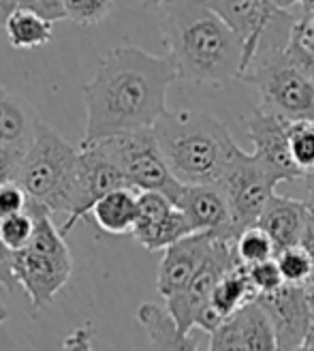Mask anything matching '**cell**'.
Wrapping results in <instances>:
<instances>
[{
	"label": "cell",
	"instance_id": "obj_1",
	"mask_svg": "<svg viewBox=\"0 0 314 351\" xmlns=\"http://www.w3.org/2000/svg\"><path fill=\"white\" fill-rule=\"evenodd\" d=\"M178 80L169 56L120 45L103 56L94 77L83 84L86 131L81 144L150 129L167 112V93Z\"/></svg>",
	"mask_w": 314,
	"mask_h": 351
},
{
	"label": "cell",
	"instance_id": "obj_2",
	"mask_svg": "<svg viewBox=\"0 0 314 351\" xmlns=\"http://www.w3.org/2000/svg\"><path fill=\"white\" fill-rule=\"evenodd\" d=\"M161 30L178 80L222 88L239 80L244 45L203 0H167Z\"/></svg>",
	"mask_w": 314,
	"mask_h": 351
},
{
	"label": "cell",
	"instance_id": "obj_3",
	"mask_svg": "<svg viewBox=\"0 0 314 351\" xmlns=\"http://www.w3.org/2000/svg\"><path fill=\"white\" fill-rule=\"evenodd\" d=\"M152 129L167 165L182 184H218L237 150L229 129L199 110H167Z\"/></svg>",
	"mask_w": 314,
	"mask_h": 351
},
{
	"label": "cell",
	"instance_id": "obj_4",
	"mask_svg": "<svg viewBox=\"0 0 314 351\" xmlns=\"http://www.w3.org/2000/svg\"><path fill=\"white\" fill-rule=\"evenodd\" d=\"M298 13L278 20L261 41L254 58L239 80L254 84L261 105L287 120H314V80L295 64L287 51Z\"/></svg>",
	"mask_w": 314,
	"mask_h": 351
},
{
	"label": "cell",
	"instance_id": "obj_5",
	"mask_svg": "<svg viewBox=\"0 0 314 351\" xmlns=\"http://www.w3.org/2000/svg\"><path fill=\"white\" fill-rule=\"evenodd\" d=\"M77 176L79 148L41 122L17 173V182L26 189L30 202L43 206L54 219L68 221L77 206Z\"/></svg>",
	"mask_w": 314,
	"mask_h": 351
},
{
	"label": "cell",
	"instance_id": "obj_6",
	"mask_svg": "<svg viewBox=\"0 0 314 351\" xmlns=\"http://www.w3.org/2000/svg\"><path fill=\"white\" fill-rule=\"evenodd\" d=\"M28 210L34 215V234L28 247L13 251L11 270L15 283L30 298L32 313H39L66 287L73 272V257L56 219L34 202L28 204Z\"/></svg>",
	"mask_w": 314,
	"mask_h": 351
},
{
	"label": "cell",
	"instance_id": "obj_7",
	"mask_svg": "<svg viewBox=\"0 0 314 351\" xmlns=\"http://www.w3.org/2000/svg\"><path fill=\"white\" fill-rule=\"evenodd\" d=\"M125 171L127 182L137 191H161L173 202L178 199L182 182L173 176L159 146L154 129H139L99 139Z\"/></svg>",
	"mask_w": 314,
	"mask_h": 351
},
{
	"label": "cell",
	"instance_id": "obj_8",
	"mask_svg": "<svg viewBox=\"0 0 314 351\" xmlns=\"http://www.w3.org/2000/svg\"><path fill=\"white\" fill-rule=\"evenodd\" d=\"M218 186L229 199L233 230L235 234L244 227L254 225L267 206L270 197L276 193V178L261 163L254 152H246L237 146L229 165H226Z\"/></svg>",
	"mask_w": 314,
	"mask_h": 351
},
{
	"label": "cell",
	"instance_id": "obj_9",
	"mask_svg": "<svg viewBox=\"0 0 314 351\" xmlns=\"http://www.w3.org/2000/svg\"><path fill=\"white\" fill-rule=\"evenodd\" d=\"M118 186H131L125 171L120 169L114 156L103 146V142L79 146V176H77V206L71 219L60 225L64 236L71 234L79 221H88L90 208L99 197Z\"/></svg>",
	"mask_w": 314,
	"mask_h": 351
},
{
	"label": "cell",
	"instance_id": "obj_10",
	"mask_svg": "<svg viewBox=\"0 0 314 351\" xmlns=\"http://www.w3.org/2000/svg\"><path fill=\"white\" fill-rule=\"evenodd\" d=\"M246 133L254 146V156L267 167L278 184L293 182L300 178L302 169L293 161L289 146V125L291 120L259 103V108L246 116Z\"/></svg>",
	"mask_w": 314,
	"mask_h": 351
},
{
	"label": "cell",
	"instance_id": "obj_11",
	"mask_svg": "<svg viewBox=\"0 0 314 351\" xmlns=\"http://www.w3.org/2000/svg\"><path fill=\"white\" fill-rule=\"evenodd\" d=\"M203 3L229 24L244 45L239 77L248 69L270 28L291 11L276 7L272 0H203Z\"/></svg>",
	"mask_w": 314,
	"mask_h": 351
},
{
	"label": "cell",
	"instance_id": "obj_12",
	"mask_svg": "<svg viewBox=\"0 0 314 351\" xmlns=\"http://www.w3.org/2000/svg\"><path fill=\"white\" fill-rule=\"evenodd\" d=\"M193 234L188 219L161 191H139V219L133 238L148 251H165Z\"/></svg>",
	"mask_w": 314,
	"mask_h": 351
},
{
	"label": "cell",
	"instance_id": "obj_13",
	"mask_svg": "<svg viewBox=\"0 0 314 351\" xmlns=\"http://www.w3.org/2000/svg\"><path fill=\"white\" fill-rule=\"evenodd\" d=\"M257 302L263 306L274 326L278 349H300L314 319L308 289L304 285L285 283L267 293H259Z\"/></svg>",
	"mask_w": 314,
	"mask_h": 351
},
{
	"label": "cell",
	"instance_id": "obj_14",
	"mask_svg": "<svg viewBox=\"0 0 314 351\" xmlns=\"http://www.w3.org/2000/svg\"><path fill=\"white\" fill-rule=\"evenodd\" d=\"M216 242V234H190L165 249L156 276V289L167 302L182 295L195 280Z\"/></svg>",
	"mask_w": 314,
	"mask_h": 351
},
{
	"label": "cell",
	"instance_id": "obj_15",
	"mask_svg": "<svg viewBox=\"0 0 314 351\" xmlns=\"http://www.w3.org/2000/svg\"><path fill=\"white\" fill-rule=\"evenodd\" d=\"M209 349H278L274 326L257 300L231 313L212 335Z\"/></svg>",
	"mask_w": 314,
	"mask_h": 351
},
{
	"label": "cell",
	"instance_id": "obj_16",
	"mask_svg": "<svg viewBox=\"0 0 314 351\" xmlns=\"http://www.w3.org/2000/svg\"><path fill=\"white\" fill-rule=\"evenodd\" d=\"M176 206L188 219L193 234L237 236L233 230V217L229 199L218 184H184Z\"/></svg>",
	"mask_w": 314,
	"mask_h": 351
},
{
	"label": "cell",
	"instance_id": "obj_17",
	"mask_svg": "<svg viewBox=\"0 0 314 351\" xmlns=\"http://www.w3.org/2000/svg\"><path fill=\"white\" fill-rule=\"evenodd\" d=\"M306 217H308V204L304 199L276 195L274 193L267 206L263 208V213H261L257 225H261L270 234L278 253L287 247L300 244Z\"/></svg>",
	"mask_w": 314,
	"mask_h": 351
},
{
	"label": "cell",
	"instance_id": "obj_18",
	"mask_svg": "<svg viewBox=\"0 0 314 351\" xmlns=\"http://www.w3.org/2000/svg\"><path fill=\"white\" fill-rule=\"evenodd\" d=\"M41 122L26 99L0 84V144L26 152L37 137Z\"/></svg>",
	"mask_w": 314,
	"mask_h": 351
},
{
	"label": "cell",
	"instance_id": "obj_19",
	"mask_svg": "<svg viewBox=\"0 0 314 351\" xmlns=\"http://www.w3.org/2000/svg\"><path fill=\"white\" fill-rule=\"evenodd\" d=\"M88 219L103 234L127 236L133 234L139 219V191L133 186H118L94 202Z\"/></svg>",
	"mask_w": 314,
	"mask_h": 351
},
{
	"label": "cell",
	"instance_id": "obj_20",
	"mask_svg": "<svg viewBox=\"0 0 314 351\" xmlns=\"http://www.w3.org/2000/svg\"><path fill=\"white\" fill-rule=\"evenodd\" d=\"M137 322L148 332L152 349H199V343L180 330L167 304L144 302L137 308Z\"/></svg>",
	"mask_w": 314,
	"mask_h": 351
},
{
	"label": "cell",
	"instance_id": "obj_21",
	"mask_svg": "<svg viewBox=\"0 0 314 351\" xmlns=\"http://www.w3.org/2000/svg\"><path fill=\"white\" fill-rule=\"evenodd\" d=\"M5 32L11 47L15 49H34L51 41L54 37V22L37 11L20 7L5 24Z\"/></svg>",
	"mask_w": 314,
	"mask_h": 351
},
{
	"label": "cell",
	"instance_id": "obj_22",
	"mask_svg": "<svg viewBox=\"0 0 314 351\" xmlns=\"http://www.w3.org/2000/svg\"><path fill=\"white\" fill-rule=\"evenodd\" d=\"M257 295L259 291L254 289L252 280L248 278L246 268L237 263L233 270L226 272L216 283L212 295H209V302H212V306L226 319L231 313H235L244 304L257 300Z\"/></svg>",
	"mask_w": 314,
	"mask_h": 351
},
{
	"label": "cell",
	"instance_id": "obj_23",
	"mask_svg": "<svg viewBox=\"0 0 314 351\" xmlns=\"http://www.w3.org/2000/svg\"><path fill=\"white\" fill-rule=\"evenodd\" d=\"M233 247H235V257L239 266H254V263L276 257V247L270 234L257 223L237 232Z\"/></svg>",
	"mask_w": 314,
	"mask_h": 351
},
{
	"label": "cell",
	"instance_id": "obj_24",
	"mask_svg": "<svg viewBox=\"0 0 314 351\" xmlns=\"http://www.w3.org/2000/svg\"><path fill=\"white\" fill-rule=\"evenodd\" d=\"M278 268H280L285 283L291 285H310L314 278V261L310 253L302 247V244H295V247H287L283 251L276 253Z\"/></svg>",
	"mask_w": 314,
	"mask_h": 351
},
{
	"label": "cell",
	"instance_id": "obj_25",
	"mask_svg": "<svg viewBox=\"0 0 314 351\" xmlns=\"http://www.w3.org/2000/svg\"><path fill=\"white\" fill-rule=\"evenodd\" d=\"M293 161L304 171L314 169V120H293L289 125Z\"/></svg>",
	"mask_w": 314,
	"mask_h": 351
},
{
	"label": "cell",
	"instance_id": "obj_26",
	"mask_svg": "<svg viewBox=\"0 0 314 351\" xmlns=\"http://www.w3.org/2000/svg\"><path fill=\"white\" fill-rule=\"evenodd\" d=\"M34 234V215L30 210H22V213H13L7 217H0V240L7 249L20 251L28 247Z\"/></svg>",
	"mask_w": 314,
	"mask_h": 351
},
{
	"label": "cell",
	"instance_id": "obj_27",
	"mask_svg": "<svg viewBox=\"0 0 314 351\" xmlns=\"http://www.w3.org/2000/svg\"><path fill=\"white\" fill-rule=\"evenodd\" d=\"M114 11V0H64V15L77 26H94Z\"/></svg>",
	"mask_w": 314,
	"mask_h": 351
},
{
	"label": "cell",
	"instance_id": "obj_28",
	"mask_svg": "<svg viewBox=\"0 0 314 351\" xmlns=\"http://www.w3.org/2000/svg\"><path fill=\"white\" fill-rule=\"evenodd\" d=\"M244 268H246L248 278L252 280V285L259 293H267V291H274L285 285V276H283L280 268H278L276 257L254 263V266H244Z\"/></svg>",
	"mask_w": 314,
	"mask_h": 351
},
{
	"label": "cell",
	"instance_id": "obj_29",
	"mask_svg": "<svg viewBox=\"0 0 314 351\" xmlns=\"http://www.w3.org/2000/svg\"><path fill=\"white\" fill-rule=\"evenodd\" d=\"M28 204H30L28 193L17 180H9L5 184H0V217L22 213V210L28 208Z\"/></svg>",
	"mask_w": 314,
	"mask_h": 351
},
{
	"label": "cell",
	"instance_id": "obj_30",
	"mask_svg": "<svg viewBox=\"0 0 314 351\" xmlns=\"http://www.w3.org/2000/svg\"><path fill=\"white\" fill-rule=\"evenodd\" d=\"M22 159H24L22 150L0 144V184H5L9 180H17Z\"/></svg>",
	"mask_w": 314,
	"mask_h": 351
},
{
	"label": "cell",
	"instance_id": "obj_31",
	"mask_svg": "<svg viewBox=\"0 0 314 351\" xmlns=\"http://www.w3.org/2000/svg\"><path fill=\"white\" fill-rule=\"evenodd\" d=\"M24 9H30V11H37L41 13L43 17L51 22H60V20H66L64 15V0H22Z\"/></svg>",
	"mask_w": 314,
	"mask_h": 351
},
{
	"label": "cell",
	"instance_id": "obj_32",
	"mask_svg": "<svg viewBox=\"0 0 314 351\" xmlns=\"http://www.w3.org/2000/svg\"><path fill=\"white\" fill-rule=\"evenodd\" d=\"M11 255H13V251L7 249L3 240H0V285L5 289H13V285H15L13 270H11Z\"/></svg>",
	"mask_w": 314,
	"mask_h": 351
},
{
	"label": "cell",
	"instance_id": "obj_33",
	"mask_svg": "<svg viewBox=\"0 0 314 351\" xmlns=\"http://www.w3.org/2000/svg\"><path fill=\"white\" fill-rule=\"evenodd\" d=\"M300 244L310 253V257L314 261V206H308V217H306V225H304V234H302ZM312 283H314V278H312Z\"/></svg>",
	"mask_w": 314,
	"mask_h": 351
},
{
	"label": "cell",
	"instance_id": "obj_34",
	"mask_svg": "<svg viewBox=\"0 0 314 351\" xmlns=\"http://www.w3.org/2000/svg\"><path fill=\"white\" fill-rule=\"evenodd\" d=\"M293 182H300V199H304L308 206H314V169L300 173V178H295Z\"/></svg>",
	"mask_w": 314,
	"mask_h": 351
},
{
	"label": "cell",
	"instance_id": "obj_35",
	"mask_svg": "<svg viewBox=\"0 0 314 351\" xmlns=\"http://www.w3.org/2000/svg\"><path fill=\"white\" fill-rule=\"evenodd\" d=\"M22 0H0V28H5L9 17L20 9Z\"/></svg>",
	"mask_w": 314,
	"mask_h": 351
},
{
	"label": "cell",
	"instance_id": "obj_36",
	"mask_svg": "<svg viewBox=\"0 0 314 351\" xmlns=\"http://www.w3.org/2000/svg\"><path fill=\"white\" fill-rule=\"evenodd\" d=\"M300 349H306V351H312V349H314V319H312L310 326H308V332H306V337H304Z\"/></svg>",
	"mask_w": 314,
	"mask_h": 351
},
{
	"label": "cell",
	"instance_id": "obj_37",
	"mask_svg": "<svg viewBox=\"0 0 314 351\" xmlns=\"http://www.w3.org/2000/svg\"><path fill=\"white\" fill-rule=\"evenodd\" d=\"M167 0H139V5H142L144 9H161Z\"/></svg>",
	"mask_w": 314,
	"mask_h": 351
},
{
	"label": "cell",
	"instance_id": "obj_38",
	"mask_svg": "<svg viewBox=\"0 0 314 351\" xmlns=\"http://www.w3.org/2000/svg\"><path fill=\"white\" fill-rule=\"evenodd\" d=\"M276 7L280 9H293V7H300V0H272Z\"/></svg>",
	"mask_w": 314,
	"mask_h": 351
},
{
	"label": "cell",
	"instance_id": "obj_39",
	"mask_svg": "<svg viewBox=\"0 0 314 351\" xmlns=\"http://www.w3.org/2000/svg\"><path fill=\"white\" fill-rule=\"evenodd\" d=\"M302 11H314V0H300Z\"/></svg>",
	"mask_w": 314,
	"mask_h": 351
},
{
	"label": "cell",
	"instance_id": "obj_40",
	"mask_svg": "<svg viewBox=\"0 0 314 351\" xmlns=\"http://www.w3.org/2000/svg\"><path fill=\"white\" fill-rule=\"evenodd\" d=\"M7 319V308H5V304L0 302V324H3Z\"/></svg>",
	"mask_w": 314,
	"mask_h": 351
}]
</instances>
